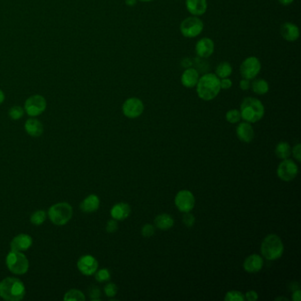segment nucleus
Listing matches in <instances>:
<instances>
[{"label": "nucleus", "instance_id": "nucleus-13", "mask_svg": "<svg viewBox=\"0 0 301 301\" xmlns=\"http://www.w3.org/2000/svg\"><path fill=\"white\" fill-rule=\"evenodd\" d=\"M78 270L84 276H93L98 270V262L92 255H83L78 260Z\"/></svg>", "mask_w": 301, "mask_h": 301}, {"label": "nucleus", "instance_id": "nucleus-3", "mask_svg": "<svg viewBox=\"0 0 301 301\" xmlns=\"http://www.w3.org/2000/svg\"><path fill=\"white\" fill-rule=\"evenodd\" d=\"M241 119L248 123H256L263 119L265 108L261 101L255 97H246L240 105Z\"/></svg>", "mask_w": 301, "mask_h": 301}, {"label": "nucleus", "instance_id": "nucleus-45", "mask_svg": "<svg viewBox=\"0 0 301 301\" xmlns=\"http://www.w3.org/2000/svg\"><path fill=\"white\" fill-rule=\"evenodd\" d=\"M289 289L292 290L293 292H294V291H296V290L300 289V285H299L297 282H293L290 285Z\"/></svg>", "mask_w": 301, "mask_h": 301}, {"label": "nucleus", "instance_id": "nucleus-4", "mask_svg": "<svg viewBox=\"0 0 301 301\" xmlns=\"http://www.w3.org/2000/svg\"><path fill=\"white\" fill-rule=\"evenodd\" d=\"M285 247L279 236L270 234L263 240L261 252L263 257L268 261H277L282 257Z\"/></svg>", "mask_w": 301, "mask_h": 301}, {"label": "nucleus", "instance_id": "nucleus-25", "mask_svg": "<svg viewBox=\"0 0 301 301\" xmlns=\"http://www.w3.org/2000/svg\"><path fill=\"white\" fill-rule=\"evenodd\" d=\"M252 89L254 93L259 96H263L269 92L270 90V85L268 81L263 80V79H254V81L252 82Z\"/></svg>", "mask_w": 301, "mask_h": 301}, {"label": "nucleus", "instance_id": "nucleus-40", "mask_svg": "<svg viewBox=\"0 0 301 301\" xmlns=\"http://www.w3.org/2000/svg\"><path fill=\"white\" fill-rule=\"evenodd\" d=\"M258 299V294L255 291H248L245 295V300L248 301H256Z\"/></svg>", "mask_w": 301, "mask_h": 301}, {"label": "nucleus", "instance_id": "nucleus-34", "mask_svg": "<svg viewBox=\"0 0 301 301\" xmlns=\"http://www.w3.org/2000/svg\"><path fill=\"white\" fill-rule=\"evenodd\" d=\"M89 296L91 301H100L101 291L97 286H91L89 288Z\"/></svg>", "mask_w": 301, "mask_h": 301}, {"label": "nucleus", "instance_id": "nucleus-41", "mask_svg": "<svg viewBox=\"0 0 301 301\" xmlns=\"http://www.w3.org/2000/svg\"><path fill=\"white\" fill-rule=\"evenodd\" d=\"M232 81L228 79V78H224L220 79V87L221 89H229L232 88Z\"/></svg>", "mask_w": 301, "mask_h": 301}, {"label": "nucleus", "instance_id": "nucleus-10", "mask_svg": "<svg viewBox=\"0 0 301 301\" xmlns=\"http://www.w3.org/2000/svg\"><path fill=\"white\" fill-rule=\"evenodd\" d=\"M174 203L180 212H191L195 206V198L192 192L181 190L176 194Z\"/></svg>", "mask_w": 301, "mask_h": 301}, {"label": "nucleus", "instance_id": "nucleus-15", "mask_svg": "<svg viewBox=\"0 0 301 301\" xmlns=\"http://www.w3.org/2000/svg\"><path fill=\"white\" fill-rule=\"evenodd\" d=\"M264 265V261L261 255H249L247 259H245L243 263V268L247 273L255 274L258 273L259 271H262Z\"/></svg>", "mask_w": 301, "mask_h": 301}, {"label": "nucleus", "instance_id": "nucleus-36", "mask_svg": "<svg viewBox=\"0 0 301 301\" xmlns=\"http://www.w3.org/2000/svg\"><path fill=\"white\" fill-rule=\"evenodd\" d=\"M154 233H155V228H154V225L150 224H146L145 225H143V229H142V234H143V237L150 238V237L154 235Z\"/></svg>", "mask_w": 301, "mask_h": 301}, {"label": "nucleus", "instance_id": "nucleus-38", "mask_svg": "<svg viewBox=\"0 0 301 301\" xmlns=\"http://www.w3.org/2000/svg\"><path fill=\"white\" fill-rule=\"evenodd\" d=\"M119 229V224L118 222L115 219H112V220L108 221V223L106 224V232L109 233H114L116 232Z\"/></svg>", "mask_w": 301, "mask_h": 301}, {"label": "nucleus", "instance_id": "nucleus-31", "mask_svg": "<svg viewBox=\"0 0 301 301\" xmlns=\"http://www.w3.org/2000/svg\"><path fill=\"white\" fill-rule=\"evenodd\" d=\"M225 301H245V295L239 291H230L228 292L225 297Z\"/></svg>", "mask_w": 301, "mask_h": 301}, {"label": "nucleus", "instance_id": "nucleus-50", "mask_svg": "<svg viewBox=\"0 0 301 301\" xmlns=\"http://www.w3.org/2000/svg\"><path fill=\"white\" fill-rule=\"evenodd\" d=\"M141 2H151V1H153V0H139Z\"/></svg>", "mask_w": 301, "mask_h": 301}, {"label": "nucleus", "instance_id": "nucleus-14", "mask_svg": "<svg viewBox=\"0 0 301 301\" xmlns=\"http://www.w3.org/2000/svg\"><path fill=\"white\" fill-rule=\"evenodd\" d=\"M215 43L212 40L204 37L199 40L195 45V52L199 58H208L214 53Z\"/></svg>", "mask_w": 301, "mask_h": 301}, {"label": "nucleus", "instance_id": "nucleus-35", "mask_svg": "<svg viewBox=\"0 0 301 301\" xmlns=\"http://www.w3.org/2000/svg\"><path fill=\"white\" fill-rule=\"evenodd\" d=\"M118 293V286L113 283H109L105 287V294L107 297L113 298Z\"/></svg>", "mask_w": 301, "mask_h": 301}, {"label": "nucleus", "instance_id": "nucleus-12", "mask_svg": "<svg viewBox=\"0 0 301 301\" xmlns=\"http://www.w3.org/2000/svg\"><path fill=\"white\" fill-rule=\"evenodd\" d=\"M122 112L124 115L128 119L139 118L144 112L143 101L136 97L128 98L122 105Z\"/></svg>", "mask_w": 301, "mask_h": 301}, {"label": "nucleus", "instance_id": "nucleus-1", "mask_svg": "<svg viewBox=\"0 0 301 301\" xmlns=\"http://www.w3.org/2000/svg\"><path fill=\"white\" fill-rule=\"evenodd\" d=\"M220 79L215 74L206 73L201 77L196 85L198 97L203 101H211L215 99L220 93Z\"/></svg>", "mask_w": 301, "mask_h": 301}, {"label": "nucleus", "instance_id": "nucleus-30", "mask_svg": "<svg viewBox=\"0 0 301 301\" xmlns=\"http://www.w3.org/2000/svg\"><path fill=\"white\" fill-rule=\"evenodd\" d=\"M94 275H95L96 280L99 283L108 282L112 278L111 272L107 269H102V270L97 271V272Z\"/></svg>", "mask_w": 301, "mask_h": 301}, {"label": "nucleus", "instance_id": "nucleus-26", "mask_svg": "<svg viewBox=\"0 0 301 301\" xmlns=\"http://www.w3.org/2000/svg\"><path fill=\"white\" fill-rule=\"evenodd\" d=\"M275 153L279 159L284 160V159L288 158L292 154V149H291L289 143H286V142L278 143L275 150Z\"/></svg>", "mask_w": 301, "mask_h": 301}, {"label": "nucleus", "instance_id": "nucleus-37", "mask_svg": "<svg viewBox=\"0 0 301 301\" xmlns=\"http://www.w3.org/2000/svg\"><path fill=\"white\" fill-rule=\"evenodd\" d=\"M182 221H183V223H184L186 227H193V224L195 223V217H194L193 214H191L190 212H186L183 216Z\"/></svg>", "mask_w": 301, "mask_h": 301}, {"label": "nucleus", "instance_id": "nucleus-21", "mask_svg": "<svg viewBox=\"0 0 301 301\" xmlns=\"http://www.w3.org/2000/svg\"><path fill=\"white\" fill-rule=\"evenodd\" d=\"M131 213V208L128 203L120 202L112 207L111 209V216L117 221H123L127 219Z\"/></svg>", "mask_w": 301, "mask_h": 301}, {"label": "nucleus", "instance_id": "nucleus-27", "mask_svg": "<svg viewBox=\"0 0 301 301\" xmlns=\"http://www.w3.org/2000/svg\"><path fill=\"white\" fill-rule=\"evenodd\" d=\"M232 74V67L230 63L228 62H221L218 66H216V75L219 79L228 78Z\"/></svg>", "mask_w": 301, "mask_h": 301}, {"label": "nucleus", "instance_id": "nucleus-44", "mask_svg": "<svg viewBox=\"0 0 301 301\" xmlns=\"http://www.w3.org/2000/svg\"><path fill=\"white\" fill-rule=\"evenodd\" d=\"M292 300L294 301H301V290H296L293 292L292 295Z\"/></svg>", "mask_w": 301, "mask_h": 301}, {"label": "nucleus", "instance_id": "nucleus-5", "mask_svg": "<svg viewBox=\"0 0 301 301\" xmlns=\"http://www.w3.org/2000/svg\"><path fill=\"white\" fill-rule=\"evenodd\" d=\"M73 207L67 202H58L52 205L48 211V216L52 224L62 226L67 224L73 217Z\"/></svg>", "mask_w": 301, "mask_h": 301}, {"label": "nucleus", "instance_id": "nucleus-48", "mask_svg": "<svg viewBox=\"0 0 301 301\" xmlns=\"http://www.w3.org/2000/svg\"><path fill=\"white\" fill-rule=\"evenodd\" d=\"M4 101V94L3 91L0 89V105L3 104V102Z\"/></svg>", "mask_w": 301, "mask_h": 301}, {"label": "nucleus", "instance_id": "nucleus-32", "mask_svg": "<svg viewBox=\"0 0 301 301\" xmlns=\"http://www.w3.org/2000/svg\"><path fill=\"white\" fill-rule=\"evenodd\" d=\"M225 118H226V120L229 123L237 124L238 122H240V120H241V115H240V111H238L236 109H232V110H230L229 112H227Z\"/></svg>", "mask_w": 301, "mask_h": 301}, {"label": "nucleus", "instance_id": "nucleus-8", "mask_svg": "<svg viewBox=\"0 0 301 301\" xmlns=\"http://www.w3.org/2000/svg\"><path fill=\"white\" fill-rule=\"evenodd\" d=\"M262 69L261 62L256 57H248L246 58L242 64L240 65V74L243 79H247L249 81L254 80L257 77Z\"/></svg>", "mask_w": 301, "mask_h": 301}, {"label": "nucleus", "instance_id": "nucleus-39", "mask_svg": "<svg viewBox=\"0 0 301 301\" xmlns=\"http://www.w3.org/2000/svg\"><path fill=\"white\" fill-rule=\"evenodd\" d=\"M293 155H294V158L297 160L298 162H301V143H298L296 146H294V150H293Z\"/></svg>", "mask_w": 301, "mask_h": 301}, {"label": "nucleus", "instance_id": "nucleus-33", "mask_svg": "<svg viewBox=\"0 0 301 301\" xmlns=\"http://www.w3.org/2000/svg\"><path fill=\"white\" fill-rule=\"evenodd\" d=\"M24 110L20 106H12L9 110V116L13 120H18L23 116Z\"/></svg>", "mask_w": 301, "mask_h": 301}, {"label": "nucleus", "instance_id": "nucleus-7", "mask_svg": "<svg viewBox=\"0 0 301 301\" xmlns=\"http://www.w3.org/2000/svg\"><path fill=\"white\" fill-rule=\"evenodd\" d=\"M203 22L197 16H192L184 19L180 24V32L186 38H194L203 30Z\"/></svg>", "mask_w": 301, "mask_h": 301}, {"label": "nucleus", "instance_id": "nucleus-16", "mask_svg": "<svg viewBox=\"0 0 301 301\" xmlns=\"http://www.w3.org/2000/svg\"><path fill=\"white\" fill-rule=\"evenodd\" d=\"M32 244H33V240L31 236L22 233L12 239L10 247L12 251L23 252L29 249Z\"/></svg>", "mask_w": 301, "mask_h": 301}, {"label": "nucleus", "instance_id": "nucleus-23", "mask_svg": "<svg viewBox=\"0 0 301 301\" xmlns=\"http://www.w3.org/2000/svg\"><path fill=\"white\" fill-rule=\"evenodd\" d=\"M25 130L32 137H39L43 135V124L36 119H29L25 123Z\"/></svg>", "mask_w": 301, "mask_h": 301}, {"label": "nucleus", "instance_id": "nucleus-22", "mask_svg": "<svg viewBox=\"0 0 301 301\" xmlns=\"http://www.w3.org/2000/svg\"><path fill=\"white\" fill-rule=\"evenodd\" d=\"M100 206V200L96 194H90L81 201L80 208L81 211L84 213L96 212L99 209Z\"/></svg>", "mask_w": 301, "mask_h": 301}, {"label": "nucleus", "instance_id": "nucleus-43", "mask_svg": "<svg viewBox=\"0 0 301 301\" xmlns=\"http://www.w3.org/2000/svg\"><path fill=\"white\" fill-rule=\"evenodd\" d=\"M181 66L185 68V69L186 68H190V67H193V59L189 58L183 59L181 61Z\"/></svg>", "mask_w": 301, "mask_h": 301}, {"label": "nucleus", "instance_id": "nucleus-47", "mask_svg": "<svg viewBox=\"0 0 301 301\" xmlns=\"http://www.w3.org/2000/svg\"><path fill=\"white\" fill-rule=\"evenodd\" d=\"M138 0H126V4L128 6H135L137 4Z\"/></svg>", "mask_w": 301, "mask_h": 301}, {"label": "nucleus", "instance_id": "nucleus-2", "mask_svg": "<svg viewBox=\"0 0 301 301\" xmlns=\"http://www.w3.org/2000/svg\"><path fill=\"white\" fill-rule=\"evenodd\" d=\"M25 295L26 288L19 278H6L0 282V297L4 301H21Z\"/></svg>", "mask_w": 301, "mask_h": 301}, {"label": "nucleus", "instance_id": "nucleus-18", "mask_svg": "<svg viewBox=\"0 0 301 301\" xmlns=\"http://www.w3.org/2000/svg\"><path fill=\"white\" fill-rule=\"evenodd\" d=\"M199 78H200L199 72L195 68L193 67L186 68L181 75L182 85L187 89H193L194 87H196Z\"/></svg>", "mask_w": 301, "mask_h": 301}, {"label": "nucleus", "instance_id": "nucleus-11", "mask_svg": "<svg viewBox=\"0 0 301 301\" xmlns=\"http://www.w3.org/2000/svg\"><path fill=\"white\" fill-rule=\"evenodd\" d=\"M46 106L45 98L43 96L35 95L27 98L25 103V111L28 116H39L45 111Z\"/></svg>", "mask_w": 301, "mask_h": 301}, {"label": "nucleus", "instance_id": "nucleus-49", "mask_svg": "<svg viewBox=\"0 0 301 301\" xmlns=\"http://www.w3.org/2000/svg\"><path fill=\"white\" fill-rule=\"evenodd\" d=\"M275 301H288V299H287V298H286V297H278V298H277V299H276V300H275Z\"/></svg>", "mask_w": 301, "mask_h": 301}, {"label": "nucleus", "instance_id": "nucleus-9", "mask_svg": "<svg viewBox=\"0 0 301 301\" xmlns=\"http://www.w3.org/2000/svg\"><path fill=\"white\" fill-rule=\"evenodd\" d=\"M299 173V167L294 160L284 159L279 163L277 170L278 178L285 182H291L297 177Z\"/></svg>", "mask_w": 301, "mask_h": 301}, {"label": "nucleus", "instance_id": "nucleus-42", "mask_svg": "<svg viewBox=\"0 0 301 301\" xmlns=\"http://www.w3.org/2000/svg\"><path fill=\"white\" fill-rule=\"evenodd\" d=\"M240 89L244 90V91H246V90H248L251 88V82L247 79H243V80L240 81Z\"/></svg>", "mask_w": 301, "mask_h": 301}, {"label": "nucleus", "instance_id": "nucleus-20", "mask_svg": "<svg viewBox=\"0 0 301 301\" xmlns=\"http://www.w3.org/2000/svg\"><path fill=\"white\" fill-rule=\"evenodd\" d=\"M185 6L187 11L193 16H201L204 14L208 4L207 0H185Z\"/></svg>", "mask_w": 301, "mask_h": 301}, {"label": "nucleus", "instance_id": "nucleus-24", "mask_svg": "<svg viewBox=\"0 0 301 301\" xmlns=\"http://www.w3.org/2000/svg\"><path fill=\"white\" fill-rule=\"evenodd\" d=\"M154 225L162 231H167L174 225V219L169 214H161L154 218Z\"/></svg>", "mask_w": 301, "mask_h": 301}, {"label": "nucleus", "instance_id": "nucleus-28", "mask_svg": "<svg viewBox=\"0 0 301 301\" xmlns=\"http://www.w3.org/2000/svg\"><path fill=\"white\" fill-rule=\"evenodd\" d=\"M85 300V295L77 289L70 290L64 296V301H84Z\"/></svg>", "mask_w": 301, "mask_h": 301}, {"label": "nucleus", "instance_id": "nucleus-46", "mask_svg": "<svg viewBox=\"0 0 301 301\" xmlns=\"http://www.w3.org/2000/svg\"><path fill=\"white\" fill-rule=\"evenodd\" d=\"M294 0H278V2L283 5H290L294 3Z\"/></svg>", "mask_w": 301, "mask_h": 301}, {"label": "nucleus", "instance_id": "nucleus-19", "mask_svg": "<svg viewBox=\"0 0 301 301\" xmlns=\"http://www.w3.org/2000/svg\"><path fill=\"white\" fill-rule=\"evenodd\" d=\"M280 35L288 42H294L300 37V29L292 22H286L280 27Z\"/></svg>", "mask_w": 301, "mask_h": 301}, {"label": "nucleus", "instance_id": "nucleus-17", "mask_svg": "<svg viewBox=\"0 0 301 301\" xmlns=\"http://www.w3.org/2000/svg\"><path fill=\"white\" fill-rule=\"evenodd\" d=\"M236 134L240 141L245 143H251L255 137V131L251 123L242 122L236 128Z\"/></svg>", "mask_w": 301, "mask_h": 301}, {"label": "nucleus", "instance_id": "nucleus-6", "mask_svg": "<svg viewBox=\"0 0 301 301\" xmlns=\"http://www.w3.org/2000/svg\"><path fill=\"white\" fill-rule=\"evenodd\" d=\"M5 263L8 270L12 274L24 275L29 269V262L27 256L21 252L12 251L6 255Z\"/></svg>", "mask_w": 301, "mask_h": 301}, {"label": "nucleus", "instance_id": "nucleus-29", "mask_svg": "<svg viewBox=\"0 0 301 301\" xmlns=\"http://www.w3.org/2000/svg\"><path fill=\"white\" fill-rule=\"evenodd\" d=\"M47 214L43 210H37L32 214L30 217L31 224L35 226H39L43 224V222L46 220Z\"/></svg>", "mask_w": 301, "mask_h": 301}]
</instances>
